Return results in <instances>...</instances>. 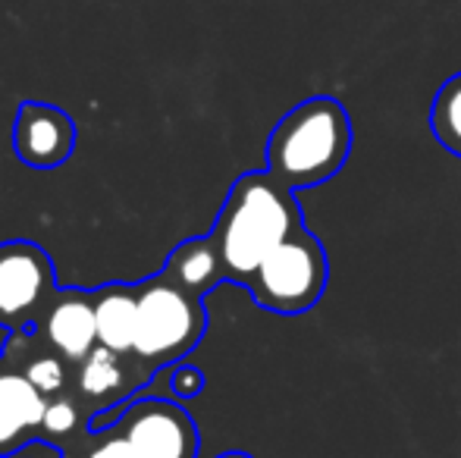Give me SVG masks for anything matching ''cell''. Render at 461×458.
Instances as JSON below:
<instances>
[{
	"label": "cell",
	"instance_id": "1",
	"mask_svg": "<svg viewBox=\"0 0 461 458\" xmlns=\"http://www.w3.org/2000/svg\"><path fill=\"white\" fill-rule=\"evenodd\" d=\"M302 227L304 220L295 189L261 170L236 179L211 238L220 251L226 276L245 286L264 257Z\"/></svg>",
	"mask_w": 461,
	"mask_h": 458
},
{
	"label": "cell",
	"instance_id": "2",
	"mask_svg": "<svg viewBox=\"0 0 461 458\" xmlns=\"http://www.w3.org/2000/svg\"><path fill=\"white\" fill-rule=\"evenodd\" d=\"M355 129L346 104L330 94L295 104L267 139V173L289 189H317L346 166Z\"/></svg>",
	"mask_w": 461,
	"mask_h": 458
},
{
	"label": "cell",
	"instance_id": "3",
	"mask_svg": "<svg viewBox=\"0 0 461 458\" xmlns=\"http://www.w3.org/2000/svg\"><path fill=\"white\" fill-rule=\"evenodd\" d=\"M327 283V248L308 227H302L264 257L245 289L264 311L295 318V314L311 311L323 299Z\"/></svg>",
	"mask_w": 461,
	"mask_h": 458
},
{
	"label": "cell",
	"instance_id": "4",
	"mask_svg": "<svg viewBox=\"0 0 461 458\" xmlns=\"http://www.w3.org/2000/svg\"><path fill=\"white\" fill-rule=\"evenodd\" d=\"M139 299V324H135V348L139 358L151 364L183 358L204 333V311L198 295L164 276L135 292Z\"/></svg>",
	"mask_w": 461,
	"mask_h": 458
},
{
	"label": "cell",
	"instance_id": "5",
	"mask_svg": "<svg viewBox=\"0 0 461 458\" xmlns=\"http://www.w3.org/2000/svg\"><path fill=\"white\" fill-rule=\"evenodd\" d=\"M122 436L132 443L139 458H194L198 427L179 405L164 399L139 402L122 421Z\"/></svg>",
	"mask_w": 461,
	"mask_h": 458
},
{
	"label": "cell",
	"instance_id": "6",
	"mask_svg": "<svg viewBox=\"0 0 461 458\" xmlns=\"http://www.w3.org/2000/svg\"><path fill=\"white\" fill-rule=\"evenodd\" d=\"M50 289V261L29 242L0 245V324H23Z\"/></svg>",
	"mask_w": 461,
	"mask_h": 458
},
{
	"label": "cell",
	"instance_id": "7",
	"mask_svg": "<svg viewBox=\"0 0 461 458\" xmlns=\"http://www.w3.org/2000/svg\"><path fill=\"white\" fill-rule=\"evenodd\" d=\"M76 141V126L63 111L50 104H23L13 122V148L19 160L38 170L57 166L69 157Z\"/></svg>",
	"mask_w": 461,
	"mask_h": 458
},
{
	"label": "cell",
	"instance_id": "8",
	"mask_svg": "<svg viewBox=\"0 0 461 458\" xmlns=\"http://www.w3.org/2000/svg\"><path fill=\"white\" fill-rule=\"evenodd\" d=\"M44 392H38L29 377L0 373V453L23 443L32 427L44 424Z\"/></svg>",
	"mask_w": 461,
	"mask_h": 458
},
{
	"label": "cell",
	"instance_id": "9",
	"mask_svg": "<svg viewBox=\"0 0 461 458\" xmlns=\"http://www.w3.org/2000/svg\"><path fill=\"white\" fill-rule=\"evenodd\" d=\"M48 339L63 358L82 361L97 343L95 305L86 295H67L48 314Z\"/></svg>",
	"mask_w": 461,
	"mask_h": 458
},
{
	"label": "cell",
	"instance_id": "10",
	"mask_svg": "<svg viewBox=\"0 0 461 458\" xmlns=\"http://www.w3.org/2000/svg\"><path fill=\"white\" fill-rule=\"evenodd\" d=\"M97 343L110 352H132L135 348V324H139V299L129 289H104L95 299Z\"/></svg>",
	"mask_w": 461,
	"mask_h": 458
},
{
	"label": "cell",
	"instance_id": "11",
	"mask_svg": "<svg viewBox=\"0 0 461 458\" xmlns=\"http://www.w3.org/2000/svg\"><path fill=\"white\" fill-rule=\"evenodd\" d=\"M167 276H170L176 286H183L185 292L192 295H204L207 289H213L220 280L226 276L223 261H220V251L213 245V238H192V242L179 245L170 257V267H167Z\"/></svg>",
	"mask_w": 461,
	"mask_h": 458
},
{
	"label": "cell",
	"instance_id": "12",
	"mask_svg": "<svg viewBox=\"0 0 461 458\" xmlns=\"http://www.w3.org/2000/svg\"><path fill=\"white\" fill-rule=\"evenodd\" d=\"M430 132L446 151L461 157V73L439 85L430 104Z\"/></svg>",
	"mask_w": 461,
	"mask_h": 458
},
{
	"label": "cell",
	"instance_id": "13",
	"mask_svg": "<svg viewBox=\"0 0 461 458\" xmlns=\"http://www.w3.org/2000/svg\"><path fill=\"white\" fill-rule=\"evenodd\" d=\"M122 386V367L116 352L110 348H92V352L82 358V371H79V390L88 399H107L113 392H120Z\"/></svg>",
	"mask_w": 461,
	"mask_h": 458
},
{
	"label": "cell",
	"instance_id": "14",
	"mask_svg": "<svg viewBox=\"0 0 461 458\" xmlns=\"http://www.w3.org/2000/svg\"><path fill=\"white\" fill-rule=\"evenodd\" d=\"M25 377L35 383L38 392H44V396H54V392L63 390V383H67V371H63V361L54 358V355H44V358H35L29 364V371H25Z\"/></svg>",
	"mask_w": 461,
	"mask_h": 458
},
{
	"label": "cell",
	"instance_id": "15",
	"mask_svg": "<svg viewBox=\"0 0 461 458\" xmlns=\"http://www.w3.org/2000/svg\"><path fill=\"white\" fill-rule=\"evenodd\" d=\"M76 424V409L69 402H54L48 405V411H44V427L50 430V434H67L69 427Z\"/></svg>",
	"mask_w": 461,
	"mask_h": 458
},
{
	"label": "cell",
	"instance_id": "16",
	"mask_svg": "<svg viewBox=\"0 0 461 458\" xmlns=\"http://www.w3.org/2000/svg\"><path fill=\"white\" fill-rule=\"evenodd\" d=\"M88 458H139V453L132 449V443L126 440V436H110V440H104L101 446H95Z\"/></svg>",
	"mask_w": 461,
	"mask_h": 458
},
{
	"label": "cell",
	"instance_id": "17",
	"mask_svg": "<svg viewBox=\"0 0 461 458\" xmlns=\"http://www.w3.org/2000/svg\"><path fill=\"white\" fill-rule=\"evenodd\" d=\"M173 383H176V392H183V396H194V392H201V386H204V377H201L194 367H179Z\"/></svg>",
	"mask_w": 461,
	"mask_h": 458
},
{
	"label": "cell",
	"instance_id": "18",
	"mask_svg": "<svg viewBox=\"0 0 461 458\" xmlns=\"http://www.w3.org/2000/svg\"><path fill=\"white\" fill-rule=\"evenodd\" d=\"M217 458H251L249 453H223V455H217Z\"/></svg>",
	"mask_w": 461,
	"mask_h": 458
}]
</instances>
